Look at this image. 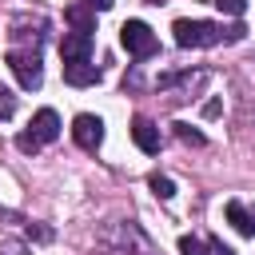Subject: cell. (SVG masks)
I'll list each match as a JSON object with an SVG mask.
<instances>
[{
	"instance_id": "cell-1",
	"label": "cell",
	"mask_w": 255,
	"mask_h": 255,
	"mask_svg": "<svg viewBox=\"0 0 255 255\" xmlns=\"http://www.w3.org/2000/svg\"><path fill=\"white\" fill-rule=\"evenodd\" d=\"M171 32H175V44H179V48H215V44H223V40H243L247 28H243V24L223 28V24H215V20H175Z\"/></svg>"
},
{
	"instance_id": "cell-2",
	"label": "cell",
	"mask_w": 255,
	"mask_h": 255,
	"mask_svg": "<svg viewBox=\"0 0 255 255\" xmlns=\"http://www.w3.org/2000/svg\"><path fill=\"white\" fill-rule=\"evenodd\" d=\"M4 64L12 68V76L20 80L24 92H36L44 84V64H40V44H28V48H8Z\"/></svg>"
},
{
	"instance_id": "cell-3",
	"label": "cell",
	"mask_w": 255,
	"mask_h": 255,
	"mask_svg": "<svg viewBox=\"0 0 255 255\" xmlns=\"http://www.w3.org/2000/svg\"><path fill=\"white\" fill-rule=\"evenodd\" d=\"M104 239H108V243H116V255H159V251H155V243H151V239H147L131 219L112 223Z\"/></svg>"
},
{
	"instance_id": "cell-4",
	"label": "cell",
	"mask_w": 255,
	"mask_h": 255,
	"mask_svg": "<svg viewBox=\"0 0 255 255\" xmlns=\"http://www.w3.org/2000/svg\"><path fill=\"white\" fill-rule=\"evenodd\" d=\"M120 44L128 48L131 60H151V56L159 52V40H155V32H151L143 20H124V28H120Z\"/></svg>"
},
{
	"instance_id": "cell-5",
	"label": "cell",
	"mask_w": 255,
	"mask_h": 255,
	"mask_svg": "<svg viewBox=\"0 0 255 255\" xmlns=\"http://www.w3.org/2000/svg\"><path fill=\"white\" fill-rule=\"evenodd\" d=\"M72 139H76L84 151H96V147L104 143V120L92 116V112H80V116L72 120Z\"/></svg>"
},
{
	"instance_id": "cell-6",
	"label": "cell",
	"mask_w": 255,
	"mask_h": 255,
	"mask_svg": "<svg viewBox=\"0 0 255 255\" xmlns=\"http://www.w3.org/2000/svg\"><path fill=\"white\" fill-rule=\"evenodd\" d=\"M60 56H64V64H72V60H92V32H80V28L64 32Z\"/></svg>"
},
{
	"instance_id": "cell-7",
	"label": "cell",
	"mask_w": 255,
	"mask_h": 255,
	"mask_svg": "<svg viewBox=\"0 0 255 255\" xmlns=\"http://www.w3.org/2000/svg\"><path fill=\"white\" fill-rule=\"evenodd\" d=\"M64 84H72V88H92V84H100V68H96L92 60H72V64H64Z\"/></svg>"
},
{
	"instance_id": "cell-8",
	"label": "cell",
	"mask_w": 255,
	"mask_h": 255,
	"mask_svg": "<svg viewBox=\"0 0 255 255\" xmlns=\"http://www.w3.org/2000/svg\"><path fill=\"white\" fill-rule=\"evenodd\" d=\"M131 139H135V147L147 151V155L159 151V128H155L147 116H135V120H131Z\"/></svg>"
},
{
	"instance_id": "cell-9",
	"label": "cell",
	"mask_w": 255,
	"mask_h": 255,
	"mask_svg": "<svg viewBox=\"0 0 255 255\" xmlns=\"http://www.w3.org/2000/svg\"><path fill=\"white\" fill-rule=\"evenodd\" d=\"M28 131L40 139V143H52L56 135H60V116L52 112V108H40L36 116H32V124H28Z\"/></svg>"
},
{
	"instance_id": "cell-10",
	"label": "cell",
	"mask_w": 255,
	"mask_h": 255,
	"mask_svg": "<svg viewBox=\"0 0 255 255\" xmlns=\"http://www.w3.org/2000/svg\"><path fill=\"white\" fill-rule=\"evenodd\" d=\"M223 215H227V223H231L239 235H255V211H251L247 203H239V199H227Z\"/></svg>"
},
{
	"instance_id": "cell-11",
	"label": "cell",
	"mask_w": 255,
	"mask_h": 255,
	"mask_svg": "<svg viewBox=\"0 0 255 255\" xmlns=\"http://www.w3.org/2000/svg\"><path fill=\"white\" fill-rule=\"evenodd\" d=\"M64 20H68L72 28H80V32H96V16L88 12L84 0H80V4H68V8H64Z\"/></svg>"
},
{
	"instance_id": "cell-12",
	"label": "cell",
	"mask_w": 255,
	"mask_h": 255,
	"mask_svg": "<svg viewBox=\"0 0 255 255\" xmlns=\"http://www.w3.org/2000/svg\"><path fill=\"white\" fill-rule=\"evenodd\" d=\"M179 255H211V247L199 235H179Z\"/></svg>"
},
{
	"instance_id": "cell-13",
	"label": "cell",
	"mask_w": 255,
	"mask_h": 255,
	"mask_svg": "<svg viewBox=\"0 0 255 255\" xmlns=\"http://www.w3.org/2000/svg\"><path fill=\"white\" fill-rule=\"evenodd\" d=\"M147 187H151L159 199H171V195H175V183H171L167 175H159V171H155V175H147Z\"/></svg>"
},
{
	"instance_id": "cell-14",
	"label": "cell",
	"mask_w": 255,
	"mask_h": 255,
	"mask_svg": "<svg viewBox=\"0 0 255 255\" xmlns=\"http://www.w3.org/2000/svg\"><path fill=\"white\" fill-rule=\"evenodd\" d=\"M16 116V96L8 84H0V120H12Z\"/></svg>"
},
{
	"instance_id": "cell-15",
	"label": "cell",
	"mask_w": 255,
	"mask_h": 255,
	"mask_svg": "<svg viewBox=\"0 0 255 255\" xmlns=\"http://www.w3.org/2000/svg\"><path fill=\"white\" fill-rule=\"evenodd\" d=\"M175 135L191 147H203V131H191V124H175Z\"/></svg>"
},
{
	"instance_id": "cell-16",
	"label": "cell",
	"mask_w": 255,
	"mask_h": 255,
	"mask_svg": "<svg viewBox=\"0 0 255 255\" xmlns=\"http://www.w3.org/2000/svg\"><path fill=\"white\" fill-rule=\"evenodd\" d=\"M16 147H20V151H24V155H36V151H40V147H44V143H40V139H36V135H32V131H20V135H16Z\"/></svg>"
},
{
	"instance_id": "cell-17",
	"label": "cell",
	"mask_w": 255,
	"mask_h": 255,
	"mask_svg": "<svg viewBox=\"0 0 255 255\" xmlns=\"http://www.w3.org/2000/svg\"><path fill=\"white\" fill-rule=\"evenodd\" d=\"M215 8H219L223 16H243V12H247V0H215Z\"/></svg>"
},
{
	"instance_id": "cell-18",
	"label": "cell",
	"mask_w": 255,
	"mask_h": 255,
	"mask_svg": "<svg viewBox=\"0 0 255 255\" xmlns=\"http://www.w3.org/2000/svg\"><path fill=\"white\" fill-rule=\"evenodd\" d=\"M207 247H211V255H235V251H231V247H227L223 239H215V235L207 239Z\"/></svg>"
},
{
	"instance_id": "cell-19",
	"label": "cell",
	"mask_w": 255,
	"mask_h": 255,
	"mask_svg": "<svg viewBox=\"0 0 255 255\" xmlns=\"http://www.w3.org/2000/svg\"><path fill=\"white\" fill-rule=\"evenodd\" d=\"M28 239H36V243H48V239H52V231H48V227H28Z\"/></svg>"
},
{
	"instance_id": "cell-20",
	"label": "cell",
	"mask_w": 255,
	"mask_h": 255,
	"mask_svg": "<svg viewBox=\"0 0 255 255\" xmlns=\"http://www.w3.org/2000/svg\"><path fill=\"white\" fill-rule=\"evenodd\" d=\"M84 4H88V8H92V12H108V8H112V4H116V0H84Z\"/></svg>"
},
{
	"instance_id": "cell-21",
	"label": "cell",
	"mask_w": 255,
	"mask_h": 255,
	"mask_svg": "<svg viewBox=\"0 0 255 255\" xmlns=\"http://www.w3.org/2000/svg\"><path fill=\"white\" fill-rule=\"evenodd\" d=\"M203 116L215 120V116H219V100H207V104H203Z\"/></svg>"
},
{
	"instance_id": "cell-22",
	"label": "cell",
	"mask_w": 255,
	"mask_h": 255,
	"mask_svg": "<svg viewBox=\"0 0 255 255\" xmlns=\"http://www.w3.org/2000/svg\"><path fill=\"white\" fill-rule=\"evenodd\" d=\"M0 251H4V255H24V243H4Z\"/></svg>"
}]
</instances>
